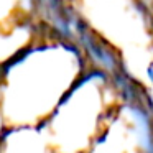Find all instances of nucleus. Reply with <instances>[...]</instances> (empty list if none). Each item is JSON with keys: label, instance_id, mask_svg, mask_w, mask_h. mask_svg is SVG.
Wrapping results in <instances>:
<instances>
[{"label": "nucleus", "instance_id": "nucleus-5", "mask_svg": "<svg viewBox=\"0 0 153 153\" xmlns=\"http://www.w3.org/2000/svg\"><path fill=\"white\" fill-rule=\"evenodd\" d=\"M146 76H148V79L152 81V84H153V63H150L148 68H146Z\"/></svg>", "mask_w": 153, "mask_h": 153}, {"label": "nucleus", "instance_id": "nucleus-2", "mask_svg": "<svg viewBox=\"0 0 153 153\" xmlns=\"http://www.w3.org/2000/svg\"><path fill=\"white\" fill-rule=\"evenodd\" d=\"M76 45L82 53L87 66L104 71L109 76L125 66V61L120 56L119 50L92 27L84 30L77 36Z\"/></svg>", "mask_w": 153, "mask_h": 153}, {"label": "nucleus", "instance_id": "nucleus-4", "mask_svg": "<svg viewBox=\"0 0 153 153\" xmlns=\"http://www.w3.org/2000/svg\"><path fill=\"white\" fill-rule=\"evenodd\" d=\"M5 119H4V114H2V104H0V135H2V132L5 130Z\"/></svg>", "mask_w": 153, "mask_h": 153}, {"label": "nucleus", "instance_id": "nucleus-3", "mask_svg": "<svg viewBox=\"0 0 153 153\" xmlns=\"http://www.w3.org/2000/svg\"><path fill=\"white\" fill-rule=\"evenodd\" d=\"M0 153H54L41 125L5 127L0 135Z\"/></svg>", "mask_w": 153, "mask_h": 153}, {"label": "nucleus", "instance_id": "nucleus-1", "mask_svg": "<svg viewBox=\"0 0 153 153\" xmlns=\"http://www.w3.org/2000/svg\"><path fill=\"white\" fill-rule=\"evenodd\" d=\"M87 68L76 43L31 38L0 59V104L7 127L43 123Z\"/></svg>", "mask_w": 153, "mask_h": 153}]
</instances>
